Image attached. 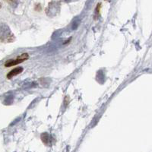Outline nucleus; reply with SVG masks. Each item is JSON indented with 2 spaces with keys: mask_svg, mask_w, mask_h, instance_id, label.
Masks as SVG:
<instances>
[{
  "mask_svg": "<svg viewBox=\"0 0 152 152\" xmlns=\"http://www.w3.org/2000/svg\"><path fill=\"white\" fill-rule=\"evenodd\" d=\"M28 53H24L22 55H21L20 56H18L16 59L15 60H10V61H8L5 64V67H10V66H15V65L19 64V63H21L23 62L24 61L27 60L28 59Z\"/></svg>",
  "mask_w": 152,
  "mask_h": 152,
  "instance_id": "f257e3e1",
  "label": "nucleus"
},
{
  "mask_svg": "<svg viewBox=\"0 0 152 152\" xmlns=\"http://www.w3.org/2000/svg\"><path fill=\"white\" fill-rule=\"evenodd\" d=\"M22 72H23V69L21 67L15 68V69H14L13 70H12L10 72H9V74L7 75V78H9V79H10V78H13L14 76L18 75V74H21Z\"/></svg>",
  "mask_w": 152,
  "mask_h": 152,
  "instance_id": "f03ea898",
  "label": "nucleus"
},
{
  "mask_svg": "<svg viewBox=\"0 0 152 152\" xmlns=\"http://www.w3.org/2000/svg\"><path fill=\"white\" fill-rule=\"evenodd\" d=\"M9 1H13V0H9Z\"/></svg>",
  "mask_w": 152,
  "mask_h": 152,
  "instance_id": "7ed1b4c3",
  "label": "nucleus"
}]
</instances>
